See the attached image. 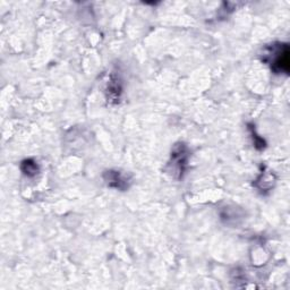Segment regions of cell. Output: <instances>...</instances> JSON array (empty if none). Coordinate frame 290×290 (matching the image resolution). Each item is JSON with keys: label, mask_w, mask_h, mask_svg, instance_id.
I'll return each mask as SVG.
<instances>
[{"label": "cell", "mask_w": 290, "mask_h": 290, "mask_svg": "<svg viewBox=\"0 0 290 290\" xmlns=\"http://www.w3.org/2000/svg\"><path fill=\"white\" fill-rule=\"evenodd\" d=\"M261 59L274 74H289L290 49L288 43L274 42L263 49Z\"/></svg>", "instance_id": "6da1fadb"}, {"label": "cell", "mask_w": 290, "mask_h": 290, "mask_svg": "<svg viewBox=\"0 0 290 290\" xmlns=\"http://www.w3.org/2000/svg\"><path fill=\"white\" fill-rule=\"evenodd\" d=\"M188 161V149L184 143H177L171 151L170 166L175 178H182Z\"/></svg>", "instance_id": "7a4b0ae2"}, {"label": "cell", "mask_w": 290, "mask_h": 290, "mask_svg": "<svg viewBox=\"0 0 290 290\" xmlns=\"http://www.w3.org/2000/svg\"><path fill=\"white\" fill-rule=\"evenodd\" d=\"M103 179L109 187L118 189V191H126L129 187V179L121 171L117 170H107L103 173Z\"/></svg>", "instance_id": "3957f363"}, {"label": "cell", "mask_w": 290, "mask_h": 290, "mask_svg": "<svg viewBox=\"0 0 290 290\" xmlns=\"http://www.w3.org/2000/svg\"><path fill=\"white\" fill-rule=\"evenodd\" d=\"M21 170L24 175H26L27 177H34L37 176V173L39 172V166L38 163L32 159L24 160L21 164Z\"/></svg>", "instance_id": "277c9868"}, {"label": "cell", "mask_w": 290, "mask_h": 290, "mask_svg": "<svg viewBox=\"0 0 290 290\" xmlns=\"http://www.w3.org/2000/svg\"><path fill=\"white\" fill-rule=\"evenodd\" d=\"M108 92L110 94V98H113V99H117V98H119V96H121L122 88H121V85H119V82L117 81V79L114 81V83L110 82V85L108 88Z\"/></svg>", "instance_id": "5b68a950"}, {"label": "cell", "mask_w": 290, "mask_h": 290, "mask_svg": "<svg viewBox=\"0 0 290 290\" xmlns=\"http://www.w3.org/2000/svg\"><path fill=\"white\" fill-rule=\"evenodd\" d=\"M249 129H251L252 135H253V139H254L255 148L258 149V150H262V149L266 148V142H264V139L261 138V137H258V135H256V134L254 133L253 127H249Z\"/></svg>", "instance_id": "8992f818"}]
</instances>
